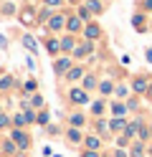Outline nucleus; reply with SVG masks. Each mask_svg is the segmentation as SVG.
<instances>
[{
    "label": "nucleus",
    "mask_w": 152,
    "mask_h": 157,
    "mask_svg": "<svg viewBox=\"0 0 152 157\" xmlns=\"http://www.w3.org/2000/svg\"><path fill=\"white\" fill-rule=\"evenodd\" d=\"M13 140L18 142V147H20V150H25V147L30 144V140H28V137H25L23 132H20V129H15V132H13Z\"/></svg>",
    "instance_id": "obj_1"
},
{
    "label": "nucleus",
    "mask_w": 152,
    "mask_h": 157,
    "mask_svg": "<svg viewBox=\"0 0 152 157\" xmlns=\"http://www.w3.org/2000/svg\"><path fill=\"white\" fill-rule=\"evenodd\" d=\"M71 99H74L76 104H86V99H89V96L81 91V89H71Z\"/></svg>",
    "instance_id": "obj_2"
},
{
    "label": "nucleus",
    "mask_w": 152,
    "mask_h": 157,
    "mask_svg": "<svg viewBox=\"0 0 152 157\" xmlns=\"http://www.w3.org/2000/svg\"><path fill=\"white\" fill-rule=\"evenodd\" d=\"M84 33H86V38H99V36H101V28H99V25H86Z\"/></svg>",
    "instance_id": "obj_3"
},
{
    "label": "nucleus",
    "mask_w": 152,
    "mask_h": 157,
    "mask_svg": "<svg viewBox=\"0 0 152 157\" xmlns=\"http://www.w3.org/2000/svg\"><path fill=\"white\" fill-rule=\"evenodd\" d=\"M68 66H71V61H68V58H61V61L56 63V74H64Z\"/></svg>",
    "instance_id": "obj_4"
},
{
    "label": "nucleus",
    "mask_w": 152,
    "mask_h": 157,
    "mask_svg": "<svg viewBox=\"0 0 152 157\" xmlns=\"http://www.w3.org/2000/svg\"><path fill=\"white\" fill-rule=\"evenodd\" d=\"M58 48H61L58 41H46V51H48V53H58Z\"/></svg>",
    "instance_id": "obj_5"
},
{
    "label": "nucleus",
    "mask_w": 152,
    "mask_h": 157,
    "mask_svg": "<svg viewBox=\"0 0 152 157\" xmlns=\"http://www.w3.org/2000/svg\"><path fill=\"white\" fill-rule=\"evenodd\" d=\"M51 28H56V31H58V28L61 25H64V18H61V15H53V18H51V23H48Z\"/></svg>",
    "instance_id": "obj_6"
},
{
    "label": "nucleus",
    "mask_w": 152,
    "mask_h": 157,
    "mask_svg": "<svg viewBox=\"0 0 152 157\" xmlns=\"http://www.w3.org/2000/svg\"><path fill=\"white\" fill-rule=\"evenodd\" d=\"M147 89V81L145 78H134V91H145Z\"/></svg>",
    "instance_id": "obj_7"
},
{
    "label": "nucleus",
    "mask_w": 152,
    "mask_h": 157,
    "mask_svg": "<svg viewBox=\"0 0 152 157\" xmlns=\"http://www.w3.org/2000/svg\"><path fill=\"white\" fill-rule=\"evenodd\" d=\"M68 31H79V25H81V21H79V18H68Z\"/></svg>",
    "instance_id": "obj_8"
},
{
    "label": "nucleus",
    "mask_w": 152,
    "mask_h": 157,
    "mask_svg": "<svg viewBox=\"0 0 152 157\" xmlns=\"http://www.w3.org/2000/svg\"><path fill=\"white\" fill-rule=\"evenodd\" d=\"M86 147L89 150H96L99 147V137H86Z\"/></svg>",
    "instance_id": "obj_9"
},
{
    "label": "nucleus",
    "mask_w": 152,
    "mask_h": 157,
    "mask_svg": "<svg viewBox=\"0 0 152 157\" xmlns=\"http://www.w3.org/2000/svg\"><path fill=\"white\" fill-rule=\"evenodd\" d=\"M23 46H25V48H30V51H36V41H33L30 36H23Z\"/></svg>",
    "instance_id": "obj_10"
},
{
    "label": "nucleus",
    "mask_w": 152,
    "mask_h": 157,
    "mask_svg": "<svg viewBox=\"0 0 152 157\" xmlns=\"http://www.w3.org/2000/svg\"><path fill=\"white\" fill-rule=\"evenodd\" d=\"M8 86H13V76H3L0 78V89H8Z\"/></svg>",
    "instance_id": "obj_11"
},
{
    "label": "nucleus",
    "mask_w": 152,
    "mask_h": 157,
    "mask_svg": "<svg viewBox=\"0 0 152 157\" xmlns=\"http://www.w3.org/2000/svg\"><path fill=\"white\" fill-rule=\"evenodd\" d=\"M61 48H64V51H71V48H74V38H64V41H61Z\"/></svg>",
    "instance_id": "obj_12"
},
{
    "label": "nucleus",
    "mask_w": 152,
    "mask_h": 157,
    "mask_svg": "<svg viewBox=\"0 0 152 157\" xmlns=\"http://www.w3.org/2000/svg\"><path fill=\"white\" fill-rule=\"evenodd\" d=\"M89 10H94V13H101V3H99V0H89Z\"/></svg>",
    "instance_id": "obj_13"
},
{
    "label": "nucleus",
    "mask_w": 152,
    "mask_h": 157,
    "mask_svg": "<svg viewBox=\"0 0 152 157\" xmlns=\"http://www.w3.org/2000/svg\"><path fill=\"white\" fill-rule=\"evenodd\" d=\"M20 21H23L25 25H30V23H33V13H30V10H25L23 15H20Z\"/></svg>",
    "instance_id": "obj_14"
},
{
    "label": "nucleus",
    "mask_w": 152,
    "mask_h": 157,
    "mask_svg": "<svg viewBox=\"0 0 152 157\" xmlns=\"http://www.w3.org/2000/svg\"><path fill=\"white\" fill-rule=\"evenodd\" d=\"M84 86H86V89H94V86H96V78H94V76H86V78H84Z\"/></svg>",
    "instance_id": "obj_15"
},
{
    "label": "nucleus",
    "mask_w": 152,
    "mask_h": 157,
    "mask_svg": "<svg viewBox=\"0 0 152 157\" xmlns=\"http://www.w3.org/2000/svg\"><path fill=\"white\" fill-rule=\"evenodd\" d=\"M68 140H71V142H79V140H81L79 129H68Z\"/></svg>",
    "instance_id": "obj_16"
},
{
    "label": "nucleus",
    "mask_w": 152,
    "mask_h": 157,
    "mask_svg": "<svg viewBox=\"0 0 152 157\" xmlns=\"http://www.w3.org/2000/svg\"><path fill=\"white\" fill-rule=\"evenodd\" d=\"M25 91H28V94L36 91V81H33V78H28V81H25Z\"/></svg>",
    "instance_id": "obj_17"
},
{
    "label": "nucleus",
    "mask_w": 152,
    "mask_h": 157,
    "mask_svg": "<svg viewBox=\"0 0 152 157\" xmlns=\"http://www.w3.org/2000/svg\"><path fill=\"white\" fill-rule=\"evenodd\" d=\"M91 51V46L86 43V46H81V48H76V56H84V53H89Z\"/></svg>",
    "instance_id": "obj_18"
},
{
    "label": "nucleus",
    "mask_w": 152,
    "mask_h": 157,
    "mask_svg": "<svg viewBox=\"0 0 152 157\" xmlns=\"http://www.w3.org/2000/svg\"><path fill=\"white\" fill-rule=\"evenodd\" d=\"M101 94H111V81H104V84H101Z\"/></svg>",
    "instance_id": "obj_19"
},
{
    "label": "nucleus",
    "mask_w": 152,
    "mask_h": 157,
    "mask_svg": "<svg viewBox=\"0 0 152 157\" xmlns=\"http://www.w3.org/2000/svg\"><path fill=\"white\" fill-rule=\"evenodd\" d=\"M71 122H74L76 127H81V122H84V117H81V114H74V117H71Z\"/></svg>",
    "instance_id": "obj_20"
},
{
    "label": "nucleus",
    "mask_w": 152,
    "mask_h": 157,
    "mask_svg": "<svg viewBox=\"0 0 152 157\" xmlns=\"http://www.w3.org/2000/svg\"><path fill=\"white\" fill-rule=\"evenodd\" d=\"M109 127H111V129H122V127H124V122H122V119H114Z\"/></svg>",
    "instance_id": "obj_21"
},
{
    "label": "nucleus",
    "mask_w": 152,
    "mask_h": 157,
    "mask_svg": "<svg viewBox=\"0 0 152 157\" xmlns=\"http://www.w3.org/2000/svg\"><path fill=\"white\" fill-rule=\"evenodd\" d=\"M81 76V68H71L68 71V78H79Z\"/></svg>",
    "instance_id": "obj_22"
},
{
    "label": "nucleus",
    "mask_w": 152,
    "mask_h": 157,
    "mask_svg": "<svg viewBox=\"0 0 152 157\" xmlns=\"http://www.w3.org/2000/svg\"><path fill=\"white\" fill-rule=\"evenodd\" d=\"M114 114L122 117V114H124V106H122V104H114Z\"/></svg>",
    "instance_id": "obj_23"
},
{
    "label": "nucleus",
    "mask_w": 152,
    "mask_h": 157,
    "mask_svg": "<svg viewBox=\"0 0 152 157\" xmlns=\"http://www.w3.org/2000/svg\"><path fill=\"white\" fill-rule=\"evenodd\" d=\"M30 104H33V106H41V104H43V99H41V96H33V99H30Z\"/></svg>",
    "instance_id": "obj_24"
},
{
    "label": "nucleus",
    "mask_w": 152,
    "mask_h": 157,
    "mask_svg": "<svg viewBox=\"0 0 152 157\" xmlns=\"http://www.w3.org/2000/svg\"><path fill=\"white\" fill-rule=\"evenodd\" d=\"M101 109H104V104L96 101V104H94V114H101Z\"/></svg>",
    "instance_id": "obj_25"
},
{
    "label": "nucleus",
    "mask_w": 152,
    "mask_h": 157,
    "mask_svg": "<svg viewBox=\"0 0 152 157\" xmlns=\"http://www.w3.org/2000/svg\"><path fill=\"white\" fill-rule=\"evenodd\" d=\"M5 152H15V144L13 142H5Z\"/></svg>",
    "instance_id": "obj_26"
},
{
    "label": "nucleus",
    "mask_w": 152,
    "mask_h": 157,
    "mask_svg": "<svg viewBox=\"0 0 152 157\" xmlns=\"http://www.w3.org/2000/svg\"><path fill=\"white\" fill-rule=\"evenodd\" d=\"M5 124H8V117H0V129H3Z\"/></svg>",
    "instance_id": "obj_27"
},
{
    "label": "nucleus",
    "mask_w": 152,
    "mask_h": 157,
    "mask_svg": "<svg viewBox=\"0 0 152 157\" xmlns=\"http://www.w3.org/2000/svg\"><path fill=\"white\" fill-rule=\"evenodd\" d=\"M61 0H46V5H58Z\"/></svg>",
    "instance_id": "obj_28"
},
{
    "label": "nucleus",
    "mask_w": 152,
    "mask_h": 157,
    "mask_svg": "<svg viewBox=\"0 0 152 157\" xmlns=\"http://www.w3.org/2000/svg\"><path fill=\"white\" fill-rule=\"evenodd\" d=\"M5 46H8V41H5L3 36H0V48H5Z\"/></svg>",
    "instance_id": "obj_29"
},
{
    "label": "nucleus",
    "mask_w": 152,
    "mask_h": 157,
    "mask_svg": "<svg viewBox=\"0 0 152 157\" xmlns=\"http://www.w3.org/2000/svg\"><path fill=\"white\" fill-rule=\"evenodd\" d=\"M84 157H96V152H91V150H89V152H84Z\"/></svg>",
    "instance_id": "obj_30"
},
{
    "label": "nucleus",
    "mask_w": 152,
    "mask_h": 157,
    "mask_svg": "<svg viewBox=\"0 0 152 157\" xmlns=\"http://www.w3.org/2000/svg\"><path fill=\"white\" fill-rule=\"evenodd\" d=\"M147 61H152V48H147Z\"/></svg>",
    "instance_id": "obj_31"
},
{
    "label": "nucleus",
    "mask_w": 152,
    "mask_h": 157,
    "mask_svg": "<svg viewBox=\"0 0 152 157\" xmlns=\"http://www.w3.org/2000/svg\"><path fill=\"white\" fill-rule=\"evenodd\" d=\"M145 5H147V8H152V0H145Z\"/></svg>",
    "instance_id": "obj_32"
},
{
    "label": "nucleus",
    "mask_w": 152,
    "mask_h": 157,
    "mask_svg": "<svg viewBox=\"0 0 152 157\" xmlns=\"http://www.w3.org/2000/svg\"><path fill=\"white\" fill-rule=\"evenodd\" d=\"M117 157H127V155H124V152H122V150H119V152H117Z\"/></svg>",
    "instance_id": "obj_33"
},
{
    "label": "nucleus",
    "mask_w": 152,
    "mask_h": 157,
    "mask_svg": "<svg viewBox=\"0 0 152 157\" xmlns=\"http://www.w3.org/2000/svg\"><path fill=\"white\" fill-rule=\"evenodd\" d=\"M150 134H152V129H150Z\"/></svg>",
    "instance_id": "obj_34"
}]
</instances>
